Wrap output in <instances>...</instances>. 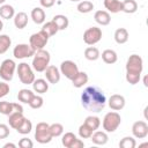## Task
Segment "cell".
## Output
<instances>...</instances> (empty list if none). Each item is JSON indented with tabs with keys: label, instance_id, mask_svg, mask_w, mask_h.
<instances>
[{
	"label": "cell",
	"instance_id": "44",
	"mask_svg": "<svg viewBox=\"0 0 148 148\" xmlns=\"http://www.w3.org/2000/svg\"><path fill=\"white\" fill-rule=\"evenodd\" d=\"M9 92V84L6 83V81L0 82V98L5 97Z\"/></svg>",
	"mask_w": 148,
	"mask_h": 148
},
{
	"label": "cell",
	"instance_id": "4",
	"mask_svg": "<svg viewBox=\"0 0 148 148\" xmlns=\"http://www.w3.org/2000/svg\"><path fill=\"white\" fill-rule=\"evenodd\" d=\"M16 71H17L18 79L23 84H31L34 82L35 74H34L32 67L30 65H28L27 62H21L16 67Z\"/></svg>",
	"mask_w": 148,
	"mask_h": 148
},
{
	"label": "cell",
	"instance_id": "11",
	"mask_svg": "<svg viewBox=\"0 0 148 148\" xmlns=\"http://www.w3.org/2000/svg\"><path fill=\"white\" fill-rule=\"evenodd\" d=\"M35 54V50L29 45V44H25V43H21V44H17L14 50H13V56L16 58V59H25V58H30Z\"/></svg>",
	"mask_w": 148,
	"mask_h": 148
},
{
	"label": "cell",
	"instance_id": "30",
	"mask_svg": "<svg viewBox=\"0 0 148 148\" xmlns=\"http://www.w3.org/2000/svg\"><path fill=\"white\" fill-rule=\"evenodd\" d=\"M35 95V92L32 90H29V89H21L17 94V99L21 102V103H25V104H29V102L31 101L32 96Z\"/></svg>",
	"mask_w": 148,
	"mask_h": 148
},
{
	"label": "cell",
	"instance_id": "41",
	"mask_svg": "<svg viewBox=\"0 0 148 148\" xmlns=\"http://www.w3.org/2000/svg\"><path fill=\"white\" fill-rule=\"evenodd\" d=\"M125 79H126V81H127L130 84L134 86V84L139 83V81H140V79H141V74H132V73H126Z\"/></svg>",
	"mask_w": 148,
	"mask_h": 148
},
{
	"label": "cell",
	"instance_id": "42",
	"mask_svg": "<svg viewBox=\"0 0 148 148\" xmlns=\"http://www.w3.org/2000/svg\"><path fill=\"white\" fill-rule=\"evenodd\" d=\"M10 130L6 124H0V139H6L9 136Z\"/></svg>",
	"mask_w": 148,
	"mask_h": 148
},
{
	"label": "cell",
	"instance_id": "15",
	"mask_svg": "<svg viewBox=\"0 0 148 148\" xmlns=\"http://www.w3.org/2000/svg\"><path fill=\"white\" fill-rule=\"evenodd\" d=\"M89 139L91 140L92 143L98 145V146H103L109 141V136H108L106 132L105 131H97V130L92 132V134Z\"/></svg>",
	"mask_w": 148,
	"mask_h": 148
},
{
	"label": "cell",
	"instance_id": "35",
	"mask_svg": "<svg viewBox=\"0 0 148 148\" xmlns=\"http://www.w3.org/2000/svg\"><path fill=\"white\" fill-rule=\"evenodd\" d=\"M76 139H77V138H76V135H75L74 133H72V132H67V133H65V134L62 135L61 143H62L64 147H66V148H71L72 145H73V142H74Z\"/></svg>",
	"mask_w": 148,
	"mask_h": 148
},
{
	"label": "cell",
	"instance_id": "36",
	"mask_svg": "<svg viewBox=\"0 0 148 148\" xmlns=\"http://www.w3.org/2000/svg\"><path fill=\"white\" fill-rule=\"evenodd\" d=\"M49 130H50V134L52 135V138H58L64 133V126L61 124H59V123L51 124Z\"/></svg>",
	"mask_w": 148,
	"mask_h": 148
},
{
	"label": "cell",
	"instance_id": "52",
	"mask_svg": "<svg viewBox=\"0 0 148 148\" xmlns=\"http://www.w3.org/2000/svg\"><path fill=\"white\" fill-rule=\"evenodd\" d=\"M71 1H73V2H77V1H81V0H71Z\"/></svg>",
	"mask_w": 148,
	"mask_h": 148
},
{
	"label": "cell",
	"instance_id": "1",
	"mask_svg": "<svg viewBox=\"0 0 148 148\" xmlns=\"http://www.w3.org/2000/svg\"><path fill=\"white\" fill-rule=\"evenodd\" d=\"M81 104L87 111L98 113L105 108L106 97L101 88L89 86L81 94Z\"/></svg>",
	"mask_w": 148,
	"mask_h": 148
},
{
	"label": "cell",
	"instance_id": "32",
	"mask_svg": "<svg viewBox=\"0 0 148 148\" xmlns=\"http://www.w3.org/2000/svg\"><path fill=\"white\" fill-rule=\"evenodd\" d=\"M12 45V39L8 35H0V54H3L8 51Z\"/></svg>",
	"mask_w": 148,
	"mask_h": 148
},
{
	"label": "cell",
	"instance_id": "19",
	"mask_svg": "<svg viewBox=\"0 0 148 148\" xmlns=\"http://www.w3.org/2000/svg\"><path fill=\"white\" fill-rule=\"evenodd\" d=\"M32 21L36 23V24H43L45 22V12L42 7H36L31 10V14H30Z\"/></svg>",
	"mask_w": 148,
	"mask_h": 148
},
{
	"label": "cell",
	"instance_id": "50",
	"mask_svg": "<svg viewBox=\"0 0 148 148\" xmlns=\"http://www.w3.org/2000/svg\"><path fill=\"white\" fill-rule=\"evenodd\" d=\"M3 29V22L1 21V18H0V31Z\"/></svg>",
	"mask_w": 148,
	"mask_h": 148
},
{
	"label": "cell",
	"instance_id": "23",
	"mask_svg": "<svg viewBox=\"0 0 148 148\" xmlns=\"http://www.w3.org/2000/svg\"><path fill=\"white\" fill-rule=\"evenodd\" d=\"M102 59L105 64H109V65H112L114 64L117 60H118V56H117V52L114 50H111V49H106L102 52Z\"/></svg>",
	"mask_w": 148,
	"mask_h": 148
},
{
	"label": "cell",
	"instance_id": "3",
	"mask_svg": "<svg viewBox=\"0 0 148 148\" xmlns=\"http://www.w3.org/2000/svg\"><path fill=\"white\" fill-rule=\"evenodd\" d=\"M121 124V117L118 112L116 111H111V112H108L104 118H103V121H102V125H103V130L106 132V133H112L114 132L119 125Z\"/></svg>",
	"mask_w": 148,
	"mask_h": 148
},
{
	"label": "cell",
	"instance_id": "17",
	"mask_svg": "<svg viewBox=\"0 0 148 148\" xmlns=\"http://www.w3.org/2000/svg\"><path fill=\"white\" fill-rule=\"evenodd\" d=\"M31 84H32L34 91L37 92V94H39V95L45 94V92L49 90V83H47V81L44 80V79H37V80L35 79Z\"/></svg>",
	"mask_w": 148,
	"mask_h": 148
},
{
	"label": "cell",
	"instance_id": "49",
	"mask_svg": "<svg viewBox=\"0 0 148 148\" xmlns=\"http://www.w3.org/2000/svg\"><path fill=\"white\" fill-rule=\"evenodd\" d=\"M143 86L145 87H148V82H147V75L143 76Z\"/></svg>",
	"mask_w": 148,
	"mask_h": 148
},
{
	"label": "cell",
	"instance_id": "39",
	"mask_svg": "<svg viewBox=\"0 0 148 148\" xmlns=\"http://www.w3.org/2000/svg\"><path fill=\"white\" fill-rule=\"evenodd\" d=\"M92 132L94 131L89 126H87L84 123L82 125H80V127H79V135H80L81 139H89L91 136Z\"/></svg>",
	"mask_w": 148,
	"mask_h": 148
},
{
	"label": "cell",
	"instance_id": "9",
	"mask_svg": "<svg viewBox=\"0 0 148 148\" xmlns=\"http://www.w3.org/2000/svg\"><path fill=\"white\" fill-rule=\"evenodd\" d=\"M102 29L98 27H90L83 32V42L87 45H95L102 39Z\"/></svg>",
	"mask_w": 148,
	"mask_h": 148
},
{
	"label": "cell",
	"instance_id": "40",
	"mask_svg": "<svg viewBox=\"0 0 148 148\" xmlns=\"http://www.w3.org/2000/svg\"><path fill=\"white\" fill-rule=\"evenodd\" d=\"M13 112V103L8 101H1L0 102V113L5 116H9Z\"/></svg>",
	"mask_w": 148,
	"mask_h": 148
},
{
	"label": "cell",
	"instance_id": "43",
	"mask_svg": "<svg viewBox=\"0 0 148 148\" xmlns=\"http://www.w3.org/2000/svg\"><path fill=\"white\" fill-rule=\"evenodd\" d=\"M18 147L21 148H32L34 147V143L30 139L28 138H22L20 141H18Z\"/></svg>",
	"mask_w": 148,
	"mask_h": 148
},
{
	"label": "cell",
	"instance_id": "10",
	"mask_svg": "<svg viewBox=\"0 0 148 148\" xmlns=\"http://www.w3.org/2000/svg\"><path fill=\"white\" fill-rule=\"evenodd\" d=\"M59 71L65 77H67L68 80H73L75 77V75L79 73V67L74 61L65 60L60 64V69Z\"/></svg>",
	"mask_w": 148,
	"mask_h": 148
},
{
	"label": "cell",
	"instance_id": "28",
	"mask_svg": "<svg viewBox=\"0 0 148 148\" xmlns=\"http://www.w3.org/2000/svg\"><path fill=\"white\" fill-rule=\"evenodd\" d=\"M101 57V53H99V50L95 46H89L84 50V58L89 61H95L97 60L98 58Z\"/></svg>",
	"mask_w": 148,
	"mask_h": 148
},
{
	"label": "cell",
	"instance_id": "31",
	"mask_svg": "<svg viewBox=\"0 0 148 148\" xmlns=\"http://www.w3.org/2000/svg\"><path fill=\"white\" fill-rule=\"evenodd\" d=\"M31 130H32V123H31V120H29L28 118H24V120L22 121V124L16 128L17 133L23 134V135L29 134V133L31 132Z\"/></svg>",
	"mask_w": 148,
	"mask_h": 148
},
{
	"label": "cell",
	"instance_id": "24",
	"mask_svg": "<svg viewBox=\"0 0 148 148\" xmlns=\"http://www.w3.org/2000/svg\"><path fill=\"white\" fill-rule=\"evenodd\" d=\"M88 80H89L88 74L86 72H80L79 71V73L75 75V77L73 80H71V81H72V83H73V86L75 88H81L88 82Z\"/></svg>",
	"mask_w": 148,
	"mask_h": 148
},
{
	"label": "cell",
	"instance_id": "25",
	"mask_svg": "<svg viewBox=\"0 0 148 148\" xmlns=\"http://www.w3.org/2000/svg\"><path fill=\"white\" fill-rule=\"evenodd\" d=\"M138 10V3L135 0H124L121 1V12L126 14H133Z\"/></svg>",
	"mask_w": 148,
	"mask_h": 148
},
{
	"label": "cell",
	"instance_id": "7",
	"mask_svg": "<svg viewBox=\"0 0 148 148\" xmlns=\"http://www.w3.org/2000/svg\"><path fill=\"white\" fill-rule=\"evenodd\" d=\"M15 69H16L15 61L12 59H5L0 64V77L6 82L12 81L14 73H15Z\"/></svg>",
	"mask_w": 148,
	"mask_h": 148
},
{
	"label": "cell",
	"instance_id": "2",
	"mask_svg": "<svg viewBox=\"0 0 148 148\" xmlns=\"http://www.w3.org/2000/svg\"><path fill=\"white\" fill-rule=\"evenodd\" d=\"M32 64H31V67L34 71L38 72V73H43L46 67L50 65V53L42 49V50H37L35 51V54L32 56Z\"/></svg>",
	"mask_w": 148,
	"mask_h": 148
},
{
	"label": "cell",
	"instance_id": "13",
	"mask_svg": "<svg viewBox=\"0 0 148 148\" xmlns=\"http://www.w3.org/2000/svg\"><path fill=\"white\" fill-rule=\"evenodd\" d=\"M44 75L46 77V81L49 83H52V84H56L60 81V76H61V73L60 71L54 66V65H49L46 67V69L44 71Z\"/></svg>",
	"mask_w": 148,
	"mask_h": 148
},
{
	"label": "cell",
	"instance_id": "21",
	"mask_svg": "<svg viewBox=\"0 0 148 148\" xmlns=\"http://www.w3.org/2000/svg\"><path fill=\"white\" fill-rule=\"evenodd\" d=\"M103 3L106 12H110L113 14L121 12V1L119 0H104Z\"/></svg>",
	"mask_w": 148,
	"mask_h": 148
},
{
	"label": "cell",
	"instance_id": "48",
	"mask_svg": "<svg viewBox=\"0 0 148 148\" xmlns=\"http://www.w3.org/2000/svg\"><path fill=\"white\" fill-rule=\"evenodd\" d=\"M16 148V145L15 143H12V142H8V143H5L3 145V148Z\"/></svg>",
	"mask_w": 148,
	"mask_h": 148
},
{
	"label": "cell",
	"instance_id": "37",
	"mask_svg": "<svg viewBox=\"0 0 148 148\" xmlns=\"http://www.w3.org/2000/svg\"><path fill=\"white\" fill-rule=\"evenodd\" d=\"M136 146V141L132 136H125L119 141L120 148H134Z\"/></svg>",
	"mask_w": 148,
	"mask_h": 148
},
{
	"label": "cell",
	"instance_id": "20",
	"mask_svg": "<svg viewBox=\"0 0 148 148\" xmlns=\"http://www.w3.org/2000/svg\"><path fill=\"white\" fill-rule=\"evenodd\" d=\"M28 24V15L24 12H18L14 15V25L17 29H24Z\"/></svg>",
	"mask_w": 148,
	"mask_h": 148
},
{
	"label": "cell",
	"instance_id": "26",
	"mask_svg": "<svg viewBox=\"0 0 148 148\" xmlns=\"http://www.w3.org/2000/svg\"><path fill=\"white\" fill-rule=\"evenodd\" d=\"M52 21L56 23V25L58 27V30H65L67 29L68 24H69V21H68V17L65 16V15H61V14H58V15H54Z\"/></svg>",
	"mask_w": 148,
	"mask_h": 148
},
{
	"label": "cell",
	"instance_id": "8",
	"mask_svg": "<svg viewBox=\"0 0 148 148\" xmlns=\"http://www.w3.org/2000/svg\"><path fill=\"white\" fill-rule=\"evenodd\" d=\"M49 36L44 32V31H38V32H35L30 36L29 38V45L35 50H42L44 49V46H46L47 42H49Z\"/></svg>",
	"mask_w": 148,
	"mask_h": 148
},
{
	"label": "cell",
	"instance_id": "18",
	"mask_svg": "<svg viewBox=\"0 0 148 148\" xmlns=\"http://www.w3.org/2000/svg\"><path fill=\"white\" fill-rule=\"evenodd\" d=\"M94 18L99 25H108L111 22V16L106 10H97L94 15Z\"/></svg>",
	"mask_w": 148,
	"mask_h": 148
},
{
	"label": "cell",
	"instance_id": "38",
	"mask_svg": "<svg viewBox=\"0 0 148 148\" xmlns=\"http://www.w3.org/2000/svg\"><path fill=\"white\" fill-rule=\"evenodd\" d=\"M43 104H44V99L39 94H37V95L35 94L32 96L31 101L29 102V105H30L31 109H40L43 106Z\"/></svg>",
	"mask_w": 148,
	"mask_h": 148
},
{
	"label": "cell",
	"instance_id": "51",
	"mask_svg": "<svg viewBox=\"0 0 148 148\" xmlns=\"http://www.w3.org/2000/svg\"><path fill=\"white\" fill-rule=\"evenodd\" d=\"M5 1H6V0H0V5H3V3H5Z\"/></svg>",
	"mask_w": 148,
	"mask_h": 148
},
{
	"label": "cell",
	"instance_id": "34",
	"mask_svg": "<svg viewBox=\"0 0 148 148\" xmlns=\"http://www.w3.org/2000/svg\"><path fill=\"white\" fill-rule=\"evenodd\" d=\"M84 124L87 126H89L92 131H96L101 126V119L98 117H96V116H88L84 119Z\"/></svg>",
	"mask_w": 148,
	"mask_h": 148
},
{
	"label": "cell",
	"instance_id": "45",
	"mask_svg": "<svg viewBox=\"0 0 148 148\" xmlns=\"http://www.w3.org/2000/svg\"><path fill=\"white\" fill-rule=\"evenodd\" d=\"M39 2L43 8H51L56 3V0H39Z\"/></svg>",
	"mask_w": 148,
	"mask_h": 148
},
{
	"label": "cell",
	"instance_id": "27",
	"mask_svg": "<svg viewBox=\"0 0 148 148\" xmlns=\"http://www.w3.org/2000/svg\"><path fill=\"white\" fill-rule=\"evenodd\" d=\"M14 15H15V9L12 5L3 3L0 7V17H2L5 20H9V18H13Z\"/></svg>",
	"mask_w": 148,
	"mask_h": 148
},
{
	"label": "cell",
	"instance_id": "29",
	"mask_svg": "<svg viewBox=\"0 0 148 148\" xmlns=\"http://www.w3.org/2000/svg\"><path fill=\"white\" fill-rule=\"evenodd\" d=\"M42 31H44L49 37H52V36H54L59 30H58V27L56 25V23L51 20V21H49V22H46V23H43V27H42V29H40Z\"/></svg>",
	"mask_w": 148,
	"mask_h": 148
},
{
	"label": "cell",
	"instance_id": "16",
	"mask_svg": "<svg viewBox=\"0 0 148 148\" xmlns=\"http://www.w3.org/2000/svg\"><path fill=\"white\" fill-rule=\"evenodd\" d=\"M24 116H23V112H12L9 116H8V124L12 128L16 130L21 124L22 121L24 120Z\"/></svg>",
	"mask_w": 148,
	"mask_h": 148
},
{
	"label": "cell",
	"instance_id": "47",
	"mask_svg": "<svg viewBox=\"0 0 148 148\" xmlns=\"http://www.w3.org/2000/svg\"><path fill=\"white\" fill-rule=\"evenodd\" d=\"M13 112H23V106L18 103H13Z\"/></svg>",
	"mask_w": 148,
	"mask_h": 148
},
{
	"label": "cell",
	"instance_id": "14",
	"mask_svg": "<svg viewBox=\"0 0 148 148\" xmlns=\"http://www.w3.org/2000/svg\"><path fill=\"white\" fill-rule=\"evenodd\" d=\"M125 103H126L125 97L123 95H119V94L111 95L109 101H108V104H109L110 109H112L113 111H120L121 109H124Z\"/></svg>",
	"mask_w": 148,
	"mask_h": 148
},
{
	"label": "cell",
	"instance_id": "6",
	"mask_svg": "<svg viewBox=\"0 0 148 148\" xmlns=\"http://www.w3.org/2000/svg\"><path fill=\"white\" fill-rule=\"evenodd\" d=\"M126 73L141 74L143 69V60L139 54H131L126 61Z\"/></svg>",
	"mask_w": 148,
	"mask_h": 148
},
{
	"label": "cell",
	"instance_id": "33",
	"mask_svg": "<svg viewBox=\"0 0 148 148\" xmlns=\"http://www.w3.org/2000/svg\"><path fill=\"white\" fill-rule=\"evenodd\" d=\"M76 9H77V12H79V13L87 14V13H90V12L94 9V3H92L91 1H88V0L80 1V2L77 3Z\"/></svg>",
	"mask_w": 148,
	"mask_h": 148
},
{
	"label": "cell",
	"instance_id": "46",
	"mask_svg": "<svg viewBox=\"0 0 148 148\" xmlns=\"http://www.w3.org/2000/svg\"><path fill=\"white\" fill-rule=\"evenodd\" d=\"M83 147H84V142H83L81 139H76V140L73 142V145H72L71 148H83Z\"/></svg>",
	"mask_w": 148,
	"mask_h": 148
},
{
	"label": "cell",
	"instance_id": "5",
	"mask_svg": "<svg viewBox=\"0 0 148 148\" xmlns=\"http://www.w3.org/2000/svg\"><path fill=\"white\" fill-rule=\"evenodd\" d=\"M50 125L47 123L40 121L36 125L35 128V139L37 142L44 145V143H49L52 140V135L50 134V130H49Z\"/></svg>",
	"mask_w": 148,
	"mask_h": 148
},
{
	"label": "cell",
	"instance_id": "22",
	"mask_svg": "<svg viewBox=\"0 0 148 148\" xmlns=\"http://www.w3.org/2000/svg\"><path fill=\"white\" fill-rule=\"evenodd\" d=\"M113 37H114V40H116L117 44H125L128 40L130 35H128L127 29H125V28H118L114 31Z\"/></svg>",
	"mask_w": 148,
	"mask_h": 148
},
{
	"label": "cell",
	"instance_id": "12",
	"mask_svg": "<svg viewBox=\"0 0 148 148\" xmlns=\"http://www.w3.org/2000/svg\"><path fill=\"white\" fill-rule=\"evenodd\" d=\"M132 134L136 139H145L148 135V125L143 120H138L132 125Z\"/></svg>",
	"mask_w": 148,
	"mask_h": 148
}]
</instances>
